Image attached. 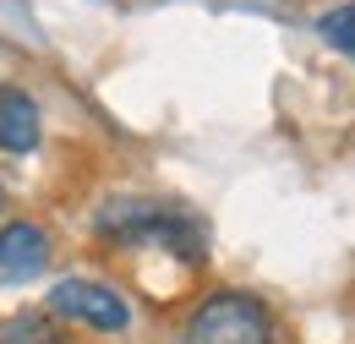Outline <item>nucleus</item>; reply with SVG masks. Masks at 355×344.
<instances>
[{"label": "nucleus", "mask_w": 355, "mask_h": 344, "mask_svg": "<svg viewBox=\"0 0 355 344\" xmlns=\"http://www.w3.org/2000/svg\"><path fill=\"white\" fill-rule=\"evenodd\" d=\"M98 235L104 241H121V246H164L170 257L197 262L208 252V230L202 218L191 214H170L148 197H121V203H104L98 214Z\"/></svg>", "instance_id": "f257e3e1"}, {"label": "nucleus", "mask_w": 355, "mask_h": 344, "mask_svg": "<svg viewBox=\"0 0 355 344\" xmlns=\"http://www.w3.org/2000/svg\"><path fill=\"white\" fill-rule=\"evenodd\" d=\"M180 344H273V317L246 290H219L180 328Z\"/></svg>", "instance_id": "f03ea898"}, {"label": "nucleus", "mask_w": 355, "mask_h": 344, "mask_svg": "<svg viewBox=\"0 0 355 344\" xmlns=\"http://www.w3.org/2000/svg\"><path fill=\"white\" fill-rule=\"evenodd\" d=\"M49 317L55 322H83L93 334H126L132 328V306L121 290L98 284V279H60L49 290Z\"/></svg>", "instance_id": "7ed1b4c3"}, {"label": "nucleus", "mask_w": 355, "mask_h": 344, "mask_svg": "<svg viewBox=\"0 0 355 344\" xmlns=\"http://www.w3.org/2000/svg\"><path fill=\"white\" fill-rule=\"evenodd\" d=\"M49 268V235L33 218L0 224V284H28Z\"/></svg>", "instance_id": "20e7f679"}, {"label": "nucleus", "mask_w": 355, "mask_h": 344, "mask_svg": "<svg viewBox=\"0 0 355 344\" xmlns=\"http://www.w3.org/2000/svg\"><path fill=\"white\" fill-rule=\"evenodd\" d=\"M0 148L6 153H33L39 148V104L11 83H0Z\"/></svg>", "instance_id": "39448f33"}, {"label": "nucleus", "mask_w": 355, "mask_h": 344, "mask_svg": "<svg viewBox=\"0 0 355 344\" xmlns=\"http://www.w3.org/2000/svg\"><path fill=\"white\" fill-rule=\"evenodd\" d=\"M0 344H66L55 317L49 311H17L6 328H0Z\"/></svg>", "instance_id": "423d86ee"}, {"label": "nucleus", "mask_w": 355, "mask_h": 344, "mask_svg": "<svg viewBox=\"0 0 355 344\" xmlns=\"http://www.w3.org/2000/svg\"><path fill=\"white\" fill-rule=\"evenodd\" d=\"M317 33L334 44L339 55H350V60H355V0H350V6H334V11L317 22Z\"/></svg>", "instance_id": "0eeeda50"}, {"label": "nucleus", "mask_w": 355, "mask_h": 344, "mask_svg": "<svg viewBox=\"0 0 355 344\" xmlns=\"http://www.w3.org/2000/svg\"><path fill=\"white\" fill-rule=\"evenodd\" d=\"M0 214H6V186H0Z\"/></svg>", "instance_id": "6e6552de"}]
</instances>
